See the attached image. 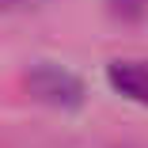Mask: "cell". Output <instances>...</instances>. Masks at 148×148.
Segmentation results:
<instances>
[{
    "mask_svg": "<svg viewBox=\"0 0 148 148\" xmlns=\"http://www.w3.org/2000/svg\"><path fill=\"white\" fill-rule=\"evenodd\" d=\"M106 76H110V84L122 95H129L137 103H148V65H140V61H114L106 69Z\"/></svg>",
    "mask_w": 148,
    "mask_h": 148,
    "instance_id": "7a4b0ae2",
    "label": "cell"
},
{
    "mask_svg": "<svg viewBox=\"0 0 148 148\" xmlns=\"http://www.w3.org/2000/svg\"><path fill=\"white\" fill-rule=\"evenodd\" d=\"M27 84H31L38 95L53 99V103H76L80 99V80L72 72H65V69H53V65L34 69L31 76H27Z\"/></svg>",
    "mask_w": 148,
    "mask_h": 148,
    "instance_id": "6da1fadb",
    "label": "cell"
}]
</instances>
